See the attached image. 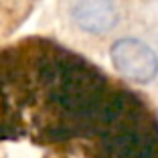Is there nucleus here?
<instances>
[{
	"mask_svg": "<svg viewBox=\"0 0 158 158\" xmlns=\"http://www.w3.org/2000/svg\"><path fill=\"white\" fill-rule=\"evenodd\" d=\"M112 61L114 67L124 77L148 83L158 73V57L146 43L138 39H120L112 47Z\"/></svg>",
	"mask_w": 158,
	"mask_h": 158,
	"instance_id": "1",
	"label": "nucleus"
},
{
	"mask_svg": "<svg viewBox=\"0 0 158 158\" xmlns=\"http://www.w3.org/2000/svg\"><path fill=\"white\" fill-rule=\"evenodd\" d=\"M73 20L85 33L103 35L118 24V8L112 0H77Z\"/></svg>",
	"mask_w": 158,
	"mask_h": 158,
	"instance_id": "2",
	"label": "nucleus"
},
{
	"mask_svg": "<svg viewBox=\"0 0 158 158\" xmlns=\"http://www.w3.org/2000/svg\"><path fill=\"white\" fill-rule=\"evenodd\" d=\"M106 148L118 158H152L156 154V140L146 132L126 130L110 136Z\"/></svg>",
	"mask_w": 158,
	"mask_h": 158,
	"instance_id": "3",
	"label": "nucleus"
}]
</instances>
